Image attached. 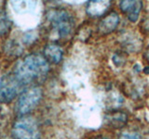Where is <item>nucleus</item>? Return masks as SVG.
<instances>
[{
    "label": "nucleus",
    "instance_id": "obj_6",
    "mask_svg": "<svg viewBox=\"0 0 149 139\" xmlns=\"http://www.w3.org/2000/svg\"><path fill=\"white\" fill-rule=\"evenodd\" d=\"M119 7L121 10L127 15L129 20L132 22H135L139 18L140 12L143 8V2L135 1V0H130V1L124 0L120 2Z\"/></svg>",
    "mask_w": 149,
    "mask_h": 139
},
{
    "label": "nucleus",
    "instance_id": "obj_4",
    "mask_svg": "<svg viewBox=\"0 0 149 139\" xmlns=\"http://www.w3.org/2000/svg\"><path fill=\"white\" fill-rule=\"evenodd\" d=\"M47 18L60 37H65L71 34L74 28V19L68 11L64 9H51L47 14Z\"/></svg>",
    "mask_w": 149,
    "mask_h": 139
},
{
    "label": "nucleus",
    "instance_id": "obj_7",
    "mask_svg": "<svg viewBox=\"0 0 149 139\" xmlns=\"http://www.w3.org/2000/svg\"><path fill=\"white\" fill-rule=\"evenodd\" d=\"M119 23V16L118 13L111 12L108 15H106L99 23L98 29L102 34H110L116 29Z\"/></svg>",
    "mask_w": 149,
    "mask_h": 139
},
{
    "label": "nucleus",
    "instance_id": "obj_3",
    "mask_svg": "<svg viewBox=\"0 0 149 139\" xmlns=\"http://www.w3.org/2000/svg\"><path fill=\"white\" fill-rule=\"evenodd\" d=\"M42 96V90L38 86H31L23 90L15 106L16 112L20 116L28 115L40 103Z\"/></svg>",
    "mask_w": 149,
    "mask_h": 139
},
{
    "label": "nucleus",
    "instance_id": "obj_12",
    "mask_svg": "<svg viewBox=\"0 0 149 139\" xmlns=\"http://www.w3.org/2000/svg\"><path fill=\"white\" fill-rule=\"evenodd\" d=\"M118 139H143V137L141 134L137 132L127 131V132H124L121 133Z\"/></svg>",
    "mask_w": 149,
    "mask_h": 139
},
{
    "label": "nucleus",
    "instance_id": "obj_11",
    "mask_svg": "<svg viewBox=\"0 0 149 139\" xmlns=\"http://www.w3.org/2000/svg\"><path fill=\"white\" fill-rule=\"evenodd\" d=\"M11 27V21L5 11H0V35L6 34Z\"/></svg>",
    "mask_w": 149,
    "mask_h": 139
},
{
    "label": "nucleus",
    "instance_id": "obj_1",
    "mask_svg": "<svg viewBox=\"0 0 149 139\" xmlns=\"http://www.w3.org/2000/svg\"><path fill=\"white\" fill-rule=\"evenodd\" d=\"M49 70V62L47 61L44 56L30 54L16 64L13 73L22 85H25L36 79L46 76Z\"/></svg>",
    "mask_w": 149,
    "mask_h": 139
},
{
    "label": "nucleus",
    "instance_id": "obj_8",
    "mask_svg": "<svg viewBox=\"0 0 149 139\" xmlns=\"http://www.w3.org/2000/svg\"><path fill=\"white\" fill-rule=\"evenodd\" d=\"M110 7V1H90L86 6V12L91 17H100L107 11Z\"/></svg>",
    "mask_w": 149,
    "mask_h": 139
},
{
    "label": "nucleus",
    "instance_id": "obj_9",
    "mask_svg": "<svg viewBox=\"0 0 149 139\" xmlns=\"http://www.w3.org/2000/svg\"><path fill=\"white\" fill-rule=\"evenodd\" d=\"M43 53H44V58L47 59L48 62L58 64L61 62V60L63 58V51L59 45L49 44L44 48Z\"/></svg>",
    "mask_w": 149,
    "mask_h": 139
},
{
    "label": "nucleus",
    "instance_id": "obj_5",
    "mask_svg": "<svg viewBox=\"0 0 149 139\" xmlns=\"http://www.w3.org/2000/svg\"><path fill=\"white\" fill-rule=\"evenodd\" d=\"M23 85L14 73H8L0 79V103L8 104L20 93Z\"/></svg>",
    "mask_w": 149,
    "mask_h": 139
},
{
    "label": "nucleus",
    "instance_id": "obj_2",
    "mask_svg": "<svg viewBox=\"0 0 149 139\" xmlns=\"http://www.w3.org/2000/svg\"><path fill=\"white\" fill-rule=\"evenodd\" d=\"M11 133L14 139H39L41 131L37 120L32 116H21L13 123Z\"/></svg>",
    "mask_w": 149,
    "mask_h": 139
},
{
    "label": "nucleus",
    "instance_id": "obj_13",
    "mask_svg": "<svg viewBox=\"0 0 149 139\" xmlns=\"http://www.w3.org/2000/svg\"><path fill=\"white\" fill-rule=\"evenodd\" d=\"M95 139H109V138H107V137H102V136H100V137H96Z\"/></svg>",
    "mask_w": 149,
    "mask_h": 139
},
{
    "label": "nucleus",
    "instance_id": "obj_10",
    "mask_svg": "<svg viewBox=\"0 0 149 139\" xmlns=\"http://www.w3.org/2000/svg\"><path fill=\"white\" fill-rule=\"evenodd\" d=\"M105 122L112 128H122L127 123L128 117L121 111H112L105 115Z\"/></svg>",
    "mask_w": 149,
    "mask_h": 139
}]
</instances>
